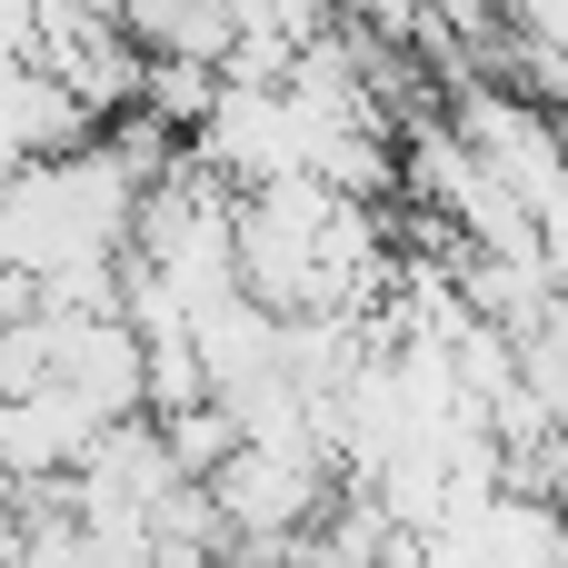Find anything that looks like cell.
I'll return each mask as SVG.
<instances>
[{"mask_svg":"<svg viewBox=\"0 0 568 568\" xmlns=\"http://www.w3.org/2000/svg\"><path fill=\"white\" fill-rule=\"evenodd\" d=\"M110 429H120L110 409H90L80 389H60V379H50V389H30V399H10V409H0V469H10L20 489H70Z\"/></svg>","mask_w":568,"mask_h":568,"instance_id":"1","label":"cell"}]
</instances>
